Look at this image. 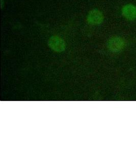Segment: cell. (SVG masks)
<instances>
[{
	"label": "cell",
	"instance_id": "obj_2",
	"mask_svg": "<svg viewBox=\"0 0 136 153\" xmlns=\"http://www.w3.org/2000/svg\"><path fill=\"white\" fill-rule=\"evenodd\" d=\"M104 19L103 13L98 9L91 10L88 14L87 21L89 24L100 25L103 23Z\"/></svg>",
	"mask_w": 136,
	"mask_h": 153
},
{
	"label": "cell",
	"instance_id": "obj_4",
	"mask_svg": "<svg viewBox=\"0 0 136 153\" xmlns=\"http://www.w3.org/2000/svg\"><path fill=\"white\" fill-rule=\"evenodd\" d=\"M122 14L124 18L130 21L136 19V7L133 4H129L122 7Z\"/></svg>",
	"mask_w": 136,
	"mask_h": 153
},
{
	"label": "cell",
	"instance_id": "obj_3",
	"mask_svg": "<svg viewBox=\"0 0 136 153\" xmlns=\"http://www.w3.org/2000/svg\"><path fill=\"white\" fill-rule=\"evenodd\" d=\"M124 45V40L120 37H113L108 42V47L110 51L117 52L122 50Z\"/></svg>",
	"mask_w": 136,
	"mask_h": 153
},
{
	"label": "cell",
	"instance_id": "obj_1",
	"mask_svg": "<svg viewBox=\"0 0 136 153\" xmlns=\"http://www.w3.org/2000/svg\"><path fill=\"white\" fill-rule=\"evenodd\" d=\"M48 45L49 47L56 52H62L66 49L64 40L57 36L51 37L48 40Z\"/></svg>",
	"mask_w": 136,
	"mask_h": 153
},
{
	"label": "cell",
	"instance_id": "obj_5",
	"mask_svg": "<svg viewBox=\"0 0 136 153\" xmlns=\"http://www.w3.org/2000/svg\"><path fill=\"white\" fill-rule=\"evenodd\" d=\"M4 3L3 2V0H1V8L2 9V8H3V5H4Z\"/></svg>",
	"mask_w": 136,
	"mask_h": 153
}]
</instances>
